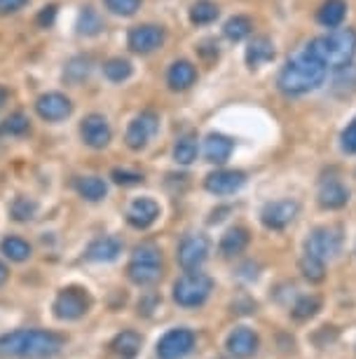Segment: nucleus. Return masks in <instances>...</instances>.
Here are the masks:
<instances>
[{"label": "nucleus", "instance_id": "29", "mask_svg": "<svg viewBox=\"0 0 356 359\" xmlns=\"http://www.w3.org/2000/svg\"><path fill=\"white\" fill-rule=\"evenodd\" d=\"M319 310H321V298L319 296H300L298 301L293 303L291 317L295 322H305V320H312Z\"/></svg>", "mask_w": 356, "mask_h": 359}, {"label": "nucleus", "instance_id": "24", "mask_svg": "<svg viewBox=\"0 0 356 359\" xmlns=\"http://www.w3.org/2000/svg\"><path fill=\"white\" fill-rule=\"evenodd\" d=\"M234 144L223 134H209L204 141V155L206 160L213 162V165H223V162L232 155Z\"/></svg>", "mask_w": 356, "mask_h": 359}, {"label": "nucleus", "instance_id": "25", "mask_svg": "<svg viewBox=\"0 0 356 359\" xmlns=\"http://www.w3.org/2000/svg\"><path fill=\"white\" fill-rule=\"evenodd\" d=\"M347 15V3L345 0H326L324 5H321L319 10V24L321 26H328V29H338L342 24V19Z\"/></svg>", "mask_w": 356, "mask_h": 359}, {"label": "nucleus", "instance_id": "43", "mask_svg": "<svg viewBox=\"0 0 356 359\" xmlns=\"http://www.w3.org/2000/svg\"><path fill=\"white\" fill-rule=\"evenodd\" d=\"M197 52L206 59V62H213V59H218V45L213 43V40H204V43L197 47Z\"/></svg>", "mask_w": 356, "mask_h": 359}, {"label": "nucleus", "instance_id": "14", "mask_svg": "<svg viewBox=\"0 0 356 359\" xmlns=\"http://www.w3.org/2000/svg\"><path fill=\"white\" fill-rule=\"evenodd\" d=\"M80 134H83L85 144L90 148H97V151L111 144V125H108V120L99 113L87 115L83 120V125H80Z\"/></svg>", "mask_w": 356, "mask_h": 359}, {"label": "nucleus", "instance_id": "42", "mask_svg": "<svg viewBox=\"0 0 356 359\" xmlns=\"http://www.w3.org/2000/svg\"><path fill=\"white\" fill-rule=\"evenodd\" d=\"M55 19H57V5H47V8L40 10V15H38V26H43V29H50L52 24H55Z\"/></svg>", "mask_w": 356, "mask_h": 359}, {"label": "nucleus", "instance_id": "23", "mask_svg": "<svg viewBox=\"0 0 356 359\" xmlns=\"http://www.w3.org/2000/svg\"><path fill=\"white\" fill-rule=\"evenodd\" d=\"M272 59H274V45H272L270 38L258 36V38H253L251 43H248V47H246V64L251 66V69H258V66L272 62Z\"/></svg>", "mask_w": 356, "mask_h": 359}, {"label": "nucleus", "instance_id": "40", "mask_svg": "<svg viewBox=\"0 0 356 359\" xmlns=\"http://www.w3.org/2000/svg\"><path fill=\"white\" fill-rule=\"evenodd\" d=\"M342 148L347 153H356V118L347 125V130L342 132Z\"/></svg>", "mask_w": 356, "mask_h": 359}, {"label": "nucleus", "instance_id": "9", "mask_svg": "<svg viewBox=\"0 0 356 359\" xmlns=\"http://www.w3.org/2000/svg\"><path fill=\"white\" fill-rule=\"evenodd\" d=\"M211 254V242L206 235H187L178 245V263L185 273H194L204 266V261Z\"/></svg>", "mask_w": 356, "mask_h": 359}, {"label": "nucleus", "instance_id": "22", "mask_svg": "<svg viewBox=\"0 0 356 359\" xmlns=\"http://www.w3.org/2000/svg\"><path fill=\"white\" fill-rule=\"evenodd\" d=\"M194 80H197V69L190 64V62H176L171 64L169 73H166V83L173 92H183L187 90L190 85H194Z\"/></svg>", "mask_w": 356, "mask_h": 359}, {"label": "nucleus", "instance_id": "3", "mask_svg": "<svg viewBox=\"0 0 356 359\" xmlns=\"http://www.w3.org/2000/svg\"><path fill=\"white\" fill-rule=\"evenodd\" d=\"M312 57H317L328 69H349V64L356 57V31L354 29H340L328 36L314 38L305 47Z\"/></svg>", "mask_w": 356, "mask_h": 359}, {"label": "nucleus", "instance_id": "28", "mask_svg": "<svg viewBox=\"0 0 356 359\" xmlns=\"http://www.w3.org/2000/svg\"><path fill=\"white\" fill-rule=\"evenodd\" d=\"M0 252H3L5 256H8L10 261H15V263H22L26 259H31V245L26 240H22V237H5L3 242H0Z\"/></svg>", "mask_w": 356, "mask_h": 359}, {"label": "nucleus", "instance_id": "20", "mask_svg": "<svg viewBox=\"0 0 356 359\" xmlns=\"http://www.w3.org/2000/svg\"><path fill=\"white\" fill-rule=\"evenodd\" d=\"M248 242H251V235H248L246 228H230L223 237H220L218 252H220V256H225V259H232V256H239L244 252L248 247Z\"/></svg>", "mask_w": 356, "mask_h": 359}, {"label": "nucleus", "instance_id": "37", "mask_svg": "<svg viewBox=\"0 0 356 359\" xmlns=\"http://www.w3.org/2000/svg\"><path fill=\"white\" fill-rule=\"evenodd\" d=\"M38 212V205L29 198H24V195H19V198L10 205V214L15 221H31L33 216Z\"/></svg>", "mask_w": 356, "mask_h": 359}, {"label": "nucleus", "instance_id": "36", "mask_svg": "<svg viewBox=\"0 0 356 359\" xmlns=\"http://www.w3.org/2000/svg\"><path fill=\"white\" fill-rule=\"evenodd\" d=\"M29 118L24 113H15L0 123V137H8V134L10 137H22V134L29 132Z\"/></svg>", "mask_w": 356, "mask_h": 359}, {"label": "nucleus", "instance_id": "13", "mask_svg": "<svg viewBox=\"0 0 356 359\" xmlns=\"http://www.w3.org/2000/svg\"><path fill=\"white\" fill-rule=\"evenodd\" d=\"M73 111L71 99L62 92H47L36 101V113L47 123H59V120L69 118Z\"/></svg>", "mask_w": 356, "mask_h": 359}, {"label": "nucleus", "instance_id": "38", "mask_svg": "<svg viewBox=\"0 0 356 359\" xmlns=\"http://www.w3.org/2000/svg\"><path fill=\"white\" fill-rule=\"evenodd\" d=\"M108 10H113L115 15H122V17H131L136 15V10L141 8V0H106Z\"/></svg>", "mask_w": 356, "mask_h": 359}, {"label": "nucleus", "instance_id": "46", "mask_svg": "<svg viewBox=\"0 0 356 359\" xmlns=\"http://www.w3.org/2000/svg\"><path fill=\"white\" fill-rule=\"evenodd\" d=\"M5 101H8V90H5V87H0V108L5 106Z\"/></svg>", "mask_w": 356, "mask_h": 359}, {"label": "nucleus", "instance_id": "5", "mask_svg": "<svg viewBox=\"0 0 356 359\" xmlns=\"http://www.w3.org/2000/svg\"><path fill=\"white\" fill-rule=\"evenodd\" d=\"M211 291H213L211 277L194 270V273H185L183 277L176 280V284H173V301L180 308H199L209 301Z\"/></svg>", "mask_w": 356, "mask_h": 359}, {"label": "nucleus", "instance_id": "10", "mask_svg": "<svg viewBox=\"0 0 356 359\" xmlns=\"http://www.w3.org/2000/svg\"><path fill=\"white\" fill-rule=\"evenodd\" d=\"M300 207L295 200H277V202H267L260 212V221H263L265 228L270 230H284L295 221Z\"/></svg>", "mask_w": 356, "mask_h": 359}, {"label": "nucleus", "instance_id": "41", "mask_svg": "<svg viewBox=\"0 0 356 359\" xmlns=\"http://www.w3.org/2000/svg\"><path fill=\"white\" fill-rule=\"evenodd\" d=\"M159 303H162V298H159L157 294H148L138 301V313L143 315H152V310H155Z\"/></svg>", "mask_w": 356, "mask_h": 359}, {"label": "nucleus", "instance_id": "7", "mask_svg": "<svg viewBox=\"0 0 356 359\" xmlns=\"http://www.w3.org/2000/svg\"><path fill=\"white\" fill-rule=\"evenodd\" d=\"M194 331L185 327L169 329L157 341V357L159 359H185L194 348Z\"/></svg>", "mask_w": 356, "mask_h": 359}, {"label": "nucleus", "instance_id": "18", "mask_svg": "<svg viewBox=\"0 0 356 359\" xmlns=\"http://www.w3.org/2000/svg\"><path fill=\"white\" fill-rule=\"evenodd\" d=\"M122 254V242L118 237H99L94 240L90 247H87V259L94 261V263H111L115 261L118 256Z\"/></svg>", "mask_w": 356, "mask_h": 359}, {"label": "nucleus", "instance_id": "32", "mask_svg": "<svg viewBox=\"0 0 356 359\" xmlns=\"http://www.w3.org/2000/svg\"><path fill=\"white\" fill-rule=\"evenodd\" d=\"M173 160H176L178 165H190V162L197 160V139H194L192 134L178 139V144L173 146Z\"/></svg>", "mask_w": 356, "mask_h": 359}, {"label": "nucleus", "instance_id": "11", "mask_svg": "<svg viewBox=\"0 0 356 359\" xmlns=\"http://www.w3.org/2000/svg\"><path fill=\"white\" fill-rule=\"evenodd\" d=\"M157 127H159V118H157L155 111L141 113L138 118L131 120L129 130H127V137H124L127 146H129L131 151H141V148H145L148 141L155 137Z\"/></svg>", "mask_w": 356, "mask_h": 359}, {"label": "nucleus", "instance_id": "1", "mask_svg": "<svg viewBox=\"0 0 356 359\" xmlns=\"http://www.w3.org/2000/svg\"><path fill=\"white\" fill-rule=\"evenodd\" d=\"M64 336L45 329H19L0 336V355L19 359H50L64 348Z\"/></svg>", "mask_w": 356, "mask_h": 359}, {"label": "nucleus", "instance_id": "8", "mask_svg": "<svg viewBox=\"0 0 356 359\" xmlns=\"http://www.w3.org/2000/svg\"><path fill=\"white\" fill-rule=\"evenodd\" d=\"M342 235L338 228H317L305 240V254L317 256L321 261H331L340 254Z\"/></svg>", "mask_w": 356, "mask_h": 359}, {"label": "nucleus", "instance_id": "16", "mask_svg": "<svg viewBox=\"0 0 356 359\" xmlns=\"http://www.w3.org/2000/svg\"><path fill=\"white\" fill-rule=\"evenodd\" d=\"M225 345H227V350H230V355H234L237 359H251L260 348V338L253 329L237 327L230 336H227Z\"/></svg>", "mask_w": 356, "mask_h": 359}, {"label": "nucleus", "instance_id": "31", "mask_svg": "<svg viewBox=\"0 0 356 359\" xmlns=\"http://www.w3.org/2000/svg\"><path fill=\"white\" fill-rule=\"evenodd\" d=\"M251 31H253V24L248 17H232V19H227L223 26L225 38L232 40V43H239V40H244L246 36H251Z\"/></svg>", "mask_w": 356, "mask_h": 359}, {"label": "nucleus", "instance_id": "6", "mask_svg": "<svg viewBox=\"0 0 356 359\" xmlns=\"http://www.w3.org/2000/svg\"><path fill=\"white\" fill-rule=\"evenodd\" d=\"M92 308V296L83 287H66L55 298V317L62 322H76L85 317Z\"/></svg>", "mask_w": 356, "mask_h": 359}, {"label": "nucleus", "instance_id": "21", "mask_svg": "<svg viewBox=\"0 0 356 359\" xmlns=\"http://www.w3.org/2000/svg\"><path fill=\"white\" fill-rule=\"evenodd\" d=\"M349 200V191L340 181H324L319 188V205L324 209H342Z\"/></svg>", "mask_w": 356, "mask_h": 359}, {"label": "nucleus", "instance_id": "45", "mask_svg": "<svg viewBox=\"0 0 356 359\" xmlns=\"http://www.w3.org/2000/svg\"><path fill=\"white\" fill-rule=\"evenodd\" d=\"M8 266H5L3 261H0V284H5V280H8Z\"/></svg>", "mask_w": 356, "mask_h": 359}, {"label": "nucleus", "instance_id": "30", "mask_svg": "<svg viewBox=\"0 0 356 359\" xmlns=\"http://www.w3.org/2000/svg\"><path fill=\"white\" fill-rule=\"evenodd\" d=\"M300 273H302L305 280H310L312 284L324 282V277H326V261L317 259V256L305 254L300 259Z\"/></svg>", "mask_w": 356, "mask_h": 359}, {"label": "nucleus", "instance_id": "19", "mask_svg": "<svg viewBox=\"0 0 356 359\" xmlns=\"http://www.w3.org/2000/svg\"><path fill=\"white\" fill-rule=\"evenodd\" d=\"M141 348H143V338L131 329L120 331L111 343L113 355H115L118 359H136L141 355Z\"/></svg>", "mask_w": 356, "mask_h": 359}, {"label": "nucleus", "instance_id": "39", "mask_svg": "<svg viewBox=\"0 0 356 359\" xmlns=\"http://www.w3.org/2000/svg\"><path fill=\"white\" fill-rule=\"evenodd\" d=\"M111 179L115 181V184H120V186H134V184H141V181H143V176L136 174V172H127V169H113Z\"/></svg>", "mask_w": 356, "mask_h": 359}, {"label": "nucleus", "instance_id": "27", "mask_svg": "<svg viewBox=\"0 0 356 359\" xmlns=\"http://www.w3.org/2000/svg\"><path fill=\"white\" fill-rule=\"evenodd\" d=\"M76 188H78V193L83 195L85 200H90V202L104 200L106 193H108L104 179H99V176H83V179L76 181Z\"/></svg>", "mask_w": 356, "mask_h": 359}, {"label": "nucleus", "instance_id": "34", "mask_svg": "<svg viewBox=\"0 0 356 359\" xmlns=\"http://www.w3.org/2000/svg\"><path fill=\"white\" fill-rule=\"evenodd\" d=\"M104 29V22H101L99 12L94 8H85L83 15L78 19V33L80 36H97Z\"/></svg>", "mask_w": 356, "mask_h": 359}, {"label": "nucleus", "instance_id": "2", "mask_svg": "<svg viewBox=\"0 0 356 359\" xmlns=\"http://www.w3.org/2000/svg\"><path fill=\"white\" fill-rule=\"evenodd\" d=\"M326 80V66L312 57L307 50H302L298 57H293L279 73V90L284 94H305Z\"/></svg>", "mask_w": 356, "mask_h": 359}, {"label": "nucleus", "instance_id": "17", "mask_svg": "<svg viewBox=\"0 0 356 359\" xmlns=\"http://www.w3.org/2000/svg\"><path fill=\"white\" fill-rule=\"evenodd\" d=\"M157 216H159V205L155 200H150V198L134 200L129 205V209H127V223H129L131 228H136V230L150 228L152 223L157 221Z\"/></svg>", "mask_w": 356, "mask_h": 359}, {"label": "nucleus", "instance_id": "4", "mask_svg": "<svg viewBox=\"0 0 356 359\" xmlns=\"http://www.w3.org/2000/svg\"><path fill=\"white\" fill-rule=\"evenodd\" d=\"M127 275H129V280L136 287L155 284L162 277V252L155 245H150V242L138 245L134 249L129 266H127Z\"/></svg>", "mask_w": 356, "mask_h": 359}, {"label": "nucleus", "instance_id": "44", "mask_svg": "<svg viewBox=\"0 0 356 359\" xmlns=\"http://www.w3.org/2000/svg\"><path fill=\"white\" fill-rule=\"evenodd\" d=\"M29 0H0V17L3 15H15L24 8Z\"/></svg>", "mask_w": 356, "mask_h": 359}, {"label": "nucleus", "instance_id": "15", "mask_svg": "<svg viewBox=\"0 0 356 359\" xmlns=\"http://www.w3.org/2000/svg\"><path fill=\"white\" fill-rule=\"evenodd\" d=\"M246 184V174L239 169H218L206 176L204 188L213 195H232Z\"/></svg>", "mask_w": 356, "mask_h": 359}, {"label": "nucleus", "instance_id": "33", "mask_svg": "<svg viewBox=\"0 0 356 359\" xmlns=\"http://www.w3.org/2000/svg\"><path fill=\"white\" fill-rule=\"evenodd\" d=\"M216 17H218V8L211 3V0H197V3L190 8V22L197 26L211 24Z\"/></svg>", "mask_w": 356, "mask_h": 359}, {"label": "nucleus", "instance_id": "35", "mask_svg": "<svg viewBox=\"0 0 356 359\" xmlns=\"http://www.w3.org/2000/svg\"><path fill=\"white\" fill-rule=\"evenodd\" d=\"M104 73L111 83H122V80H127L131 76V64L127 62V59H120V57L108 59V62L104 64Z\"/></svg>", "mask_w": 356, "mask_h": 359}, {"label": "nucleus", "instance_id": "12", "mask_svg": "<svg viewBox=\"0 0 356 359\" xmlns=\"http://www.w3.org/2000/svg\"><path fill=\"white\" fill-rule=\"evenodd\" d=\"M162 43H164V29H159V26H155V24L134 26V29L129 31V38H127L129 50L136 52V54L155 52L157 47H162Z\"/></svg>", "mask_w": 356, "mask_h": 359}, {"label": "nucleus", "instance_id": "26", "mask_svg": "<svg viewBox=\"0 0 356 359\" xmlns=\"http://www.w3.org/2000/svg\"><path fill=\"white\" fill-rule=\"evenodd\" d=\"M92 73V59L90 57H73L69 64H66L64 71V80L73 87H78L80 83H85Z\"/></svg>", "mask_w": 356, "mask_h": 359}]
</instances>
